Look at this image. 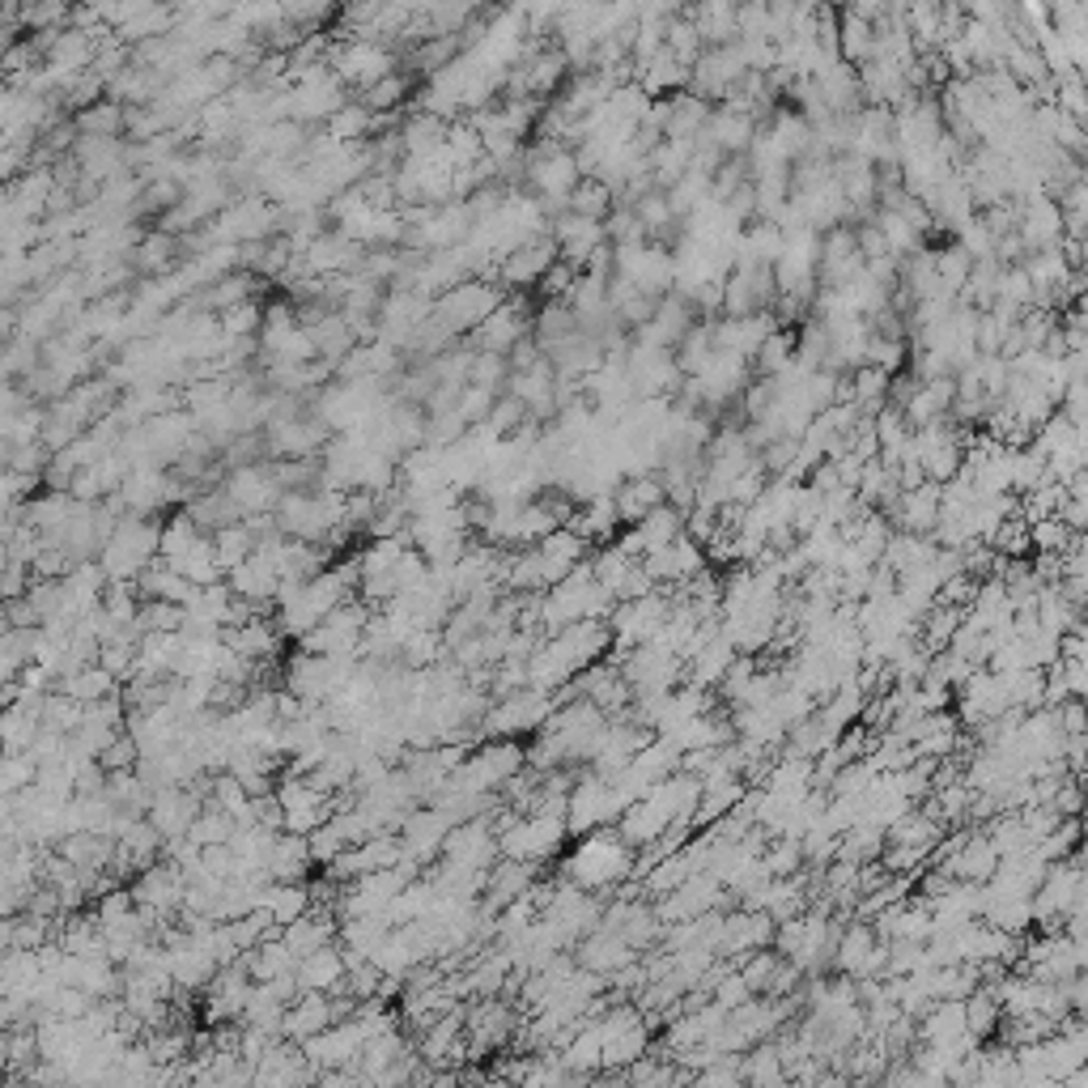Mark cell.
<instances>
[{"mask_svg": "<svg viewBox=\"0 0 1088 1088\" xmlns=\"http://www.w3.org/2000/svg\"><path fill=\"white\" fill-rule=\"evenodd\" d=\"M757 859H761L766 876H791V871L803 868V855H799L796 838H770V842H766V850H761Z\"/></svg>", "mask_w": 1088, "mask_h": 1088, "instance_id": "cell-15", "label": "cell"}, {"mask_svg": "<svg viewBox=\"0 0 1088 1088\" xmlns=\"http://www.w3.org/2000/svg\"><path fill=\"white\" fill-rule=\"evenodd\" d=\"M545 642H549V651L561 659V668L575 677L579 668L596 663V659H605V651L612 647V633H608V621L579 617V621H570V626H561L557 633H549Z\"/></svg>", "mask_w": 1088, "mask_h": 1088, "instance_id": "cell-3", "label": "cell"}, {"mask_svg": "<svg viewBox=\"0 0 1088 1088\" xmlns=\"http://www.w3.org/2000/svg\"><path fill=\"white\" fill-rule=\"evenodd\" d=\"M961 1004H966V1029H969V1034H974L978 1041H991L995 1029H999V1020H1004V1008H999V999H995L991 987H974Z\"/></svg>", "mask_w": 1088, "mask_h": 1088, "instance_id": "cell-11", "label": "cell"}, {"mask_svg": "<svg viewBox=\"0 0 1088 1088\" xmlns=\"http://www.w3.org/2000/svg\"><path fill=\"white\" fill-rule=\"evenodd\" d=\"M111 689V672L107 668H90V672H81V677L69 680V693L77 701H102V693Z\"/></svg>", "mask_w": 1088, "mask_h": 1088, "instance_id": "cell-17", "label": "cell"}, {"mask_svg": "<svg viewBox=\"0 0 1088 1088\" xmlns=\"http://www.w3.org/2000/svg\"><path fill=\"white\" fill-rule=\"evenodd\" d=\"M1080 803H1085V791H1080V778L1067 775L1059 787H1055V796H1050V808L1059 812V817H1080Z\"/></svg>", "mask_w": 1088, "mask_h": 1088, "instance_id": "cell-18", "label": "cell"}, {"mask_svg": "<svg viewBox=\"0 0 1088 1088\" xmlns=\"http://www.w3.org/2000/svg\"><path fill=\"white\" fill-rule=\"evenodd\" d=\"M880 940L876 931H871L868 919H850L842 922V931H838V944H834V957H829V966L838 969V974H850L855 978V969L864 966V957L871 952V944Z\"/></svg>", "mask_w": 1088, "mask_h": 1088, "instance_id": "cell-7", "label": "cell"}, {"mask_svg": "<svg viewBox=\"0 0 1088 1088\" xmlns=\"http://www.w3.org/2000/svg\"><path fill=\"white\" fill-rule=\"evenodd\" d=\"M332 1020H337V1012L328 1004V991H302L281 1016V1034H290L293 1041H307L319 1029H328Z\"/></svg>", "mask_w": 1088, "mask_h": 1088, "instance_id": "cell-4", "label": "cell"}, {"mask_svg": "<svg viewBox=\"0 0 1088 1088\" xmlns=\"http://www.w3.org/2000/svg\"><path fill=\"white\" fill-rule=\"evenodd\" d=\"M120 111L116 107H94V111H86L81 116V128H90L94 137H111V132H120Z\"/></svg>", "mask_w": 1088, "mask_h": 1088, "instance_id": "cell-19", "label": "cell"}, {"mask_svg": "<svg viewBox=\"0 0 1088 1088\" xmlns=\"http://www.w3.org/2000/svg\"><path fill=\"white\" fill-rule=\"evenodd\" d=\"M281 940L293 952V961H298V957H307V952H315V948H323V944L332 940V922L319 919V915H298L293 922H286V936Z\"/></svg>", "mask_w": 1088, "mask_h": 1088, "instance_id": "cell-12", "label": "cell"}, {"mask_svg": "<svg viewBox=\"0 0 1088 1088\" xmlns=\"http://www.w3.org/2000/svg\"><path fill=\"white\" fill-rule=\"evenodd\" d=\"M633 876V847L617 834V825H600L579 838V850L566 859V880H575L587 894H612L621 880Z\"/></svg>", "mask_w": 1088, "mask_h": 1088, "instance_id": "cell-1", "label": "cell"}, {"mask_svg": "<svg viewBox=\"0 0 1088 1088\" xmlns=\"http://www.w3.org/2000/svg\"><path fill=\"white\" fill-rule=\"evenodd\" d=\"M256 536H251V528L247 523H226V528H218L213 532V553H218V566L230 575L239 561H247V557L256 553Z\"/></svg>", "mask_w": 1088, "mask_h": 1088, "instance_id": "cell-13", "label": "cell"}, {"mask_svg": "<svg viewBox=\"0 0 1088 1088\" xmlns=\"http://www.w3.org/2000/svg\"><path fill=\"white\" fill-rule=\"evenodd\" d=\"M1071 528H1067L1059 515H1046V519H1034L1029 523V549L1034 553H1064L1067 545H1071Z\"/></svg>", "mask_w": 1088, "mask_h": 1088, "instance_id": "cell-14", "label": "cell"}, {"mask_svg": "<svg viewBox=\"0 0 1088 1088\" xmlns=\"http://www.w3.org/2000/svg\"><path fill=\"white\" fill-rule=\"evenodd\" d=\"M659 502H668L663 498V485L655 481V477H629L626 485H617V493H612V507H617V519L621 523H638L642 515Z\"/></svg>", "mask_w": 1088, "mask_h": 1088, "instance_id": "cell-8", "label": "cell"}, {"mask_svg": "<svg viewBox=\"0 0 1088 1088\" xmlns=\"http://www.w3.org/2000/svg\"><path fill=\"white\" fill-rule=\"evenodd\" d=\"M332 128H337V137H353V132H362V128H366V116H362V111L337 116V120H332Z\"/></svg>", "mask_w": 1088, "mask_h": 1088, "instance_id": "cell-20", "label": "cell"}, {"mask_svg": "<svg viewBox=\"0 0 1088 1088\" xmlns=\"http://www.w3.org/2000/svg\"><path fill=\"white\" fill-rule=\"evenodd\" d=\"M493 307H498V293L485 290V286H468V290H456L447 302H442L438 319H447L451 328H472V323H481Z\"/></svg>", "mask_w": 1088, "mask_h": 1088, "instance_id": "cell-9", "label": "cell"}, {"mask_svg": "<svg viewBox=\"0 0 1088 1088\" xmlns=\"http://www.w3.org/2000/svg\"><path fill=\"white\" fill-rule=\"evenodd\" d=\"M629 528L638 532V545H642V557H647L655 549H663V545H672L685 532V510L672 507V502H659V507H651L638 523H629Z\"/></svg>", "mask_w": 1088, "mask_h": 1088, "instance_id": "cell-6", "label": "cell"}, {"mask_svg": "<svg viewBox=\"0 0 1088 1088\" xmlns=\"http://www.w3.org/2000/svg\"><path fill=\"white\" fill-rule=\"evenodd\" d=\"M293 978H298V991H337L345 982V952L323 944L307 957H298Z\"/></svg>", "mask_w": 1088, "mask_h": 1088, "instance_id": "cell-5", "label": "cell"}, {"mask_svg": "<svg viewBox=\"0 0 1088 1088\" xmlns=\"http://www.w3.org/2000/svg\"><path fill=\"white\" fill-rule=\"evenodd\" d=\"M982 919L999 931H1008V936H1029L1034 931V901L1029 897H991Z\"/></svg>", "mask_w": 1088, "mask_h": 1088, "instance_id": "cell-10", "label": "cell"}, {"mask_svg": "<svg viewBox=\"0 0 1088 1088\" xmlns=\"http://www.w3.org/2000/svg\"><path fill=\"white\" fill-rule=\"evenodd\" d=\"M991 549L999 557H1029L1034 553V549H1029V523H1025L1020 515H1008V519L995 528Z\"/></svg>", "mask_w": 1088, "mask_h": 1088, "instance_id": "cell-16", "label": "cell"}, {"mask_svg": "<svg viewBox=\"0 0 1088 1088\" xmlns=\"http://www.w3.org/2000/svg\"><path fill=\"white\" fill-rule=\"evenodd\" d=\"M566 817L557 812H523L507 834H498V855L523 859V864H545L566 847Z\"/></svg>", "mask_w": 1088, "mask_h": 1088, "instance_id": "cell-2", "label": "cell"}]
</instances>
